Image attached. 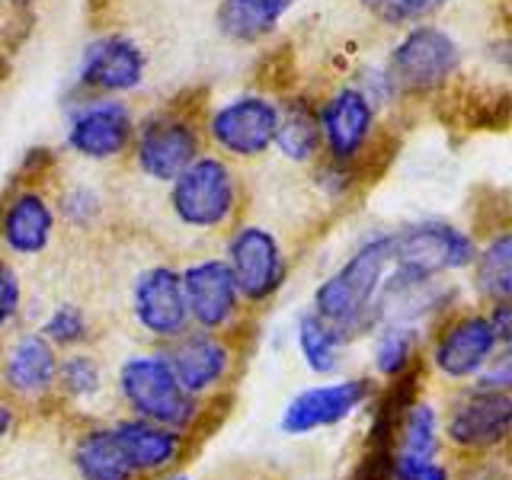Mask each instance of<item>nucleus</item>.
I'll list each match as a JSON object with an SVG mask.
<instances>
[{
    "label": "nucleus",
    "instance_id": "obj_1",
    "mask_svg": "<svg viewBox=\"0 0 512 480\" xmlns=\"http://www.w3.org/2000/svg\"><path fill=\"white\" fill-rule=\"evenodd\" d=\"M391 234L368 237L349 260L317 285L314 314L340 330L346 340L352 333L372 327L378 320V295L384 276L391 272Z\"/></svg>",
    "mask_w": 512,
    "mask_h": 480
},
{
    "label": "nucleus",
    "instance_id": "obj_2",
    "mask_svg": "<svg viewBox=\"0 0 512 480\" xmlns=\"http://www.w3.org/2000/svg\"><path fill=\"white\" fill-rule=\"evenodd\" d=\"M170 186V212L192 231L224 228L240 202V183L231 160L199 154Z\"/></svg>",
    "mask_w": 512,
    "mask_h": 480
},
{
    "label": "nucleus",
    "instance_id": "obj_3",
    "mask_svg": "<svg viewBox=\"0 0 512 480\" xmlns=\"http://www.w3.org/2000/svg\"><path fill=\"white\" fill-rule=\"evenodd\" d=\"M119 391L141 420L176 432L192 426L199 416V400L176 381L167 352H144V356L125 359L119 368Z\"/></svg>",
    "mask_w": 512,
    "mask_h": 480
},
{
    "label": "nucleus",
    "instance_id": "obj_4",
    "mask_svg": "<svg viewBox=\"0 0 512 480\" xmlns=\"http://www.w3.org/2000/svg\"><path fill=\"white\" fill-rule=\"evenodd\" d=\"M461 42L436 23L407 26L388 58V80L397 93H432L442 90L461 71Z\"/></svg>",
    "mask_w": 512,
    "mask_h": 480
},
{
    "label": "nucleus",
    "instance_id": "obj_5",
    "mask_svg": "<svg viewBox=\"0 0 512 480\" xmlns=\"http://www.w3.org/2000/svg\"><path fill=\"white\" fill-rule=\"evenodd\" d=\"M279 128V103L263 93H240L224 100L205 122V132L224 157L256 160L272 151Z\"/></svg>",
    "mask_w": 512,
    "mask_h": 480
},
{
    "label": "nucleus",
    "instance_id": "obj_6",
    "mask_svg": "<svg viewBox=\"0 0 512 480\" xmlns=\"http://www.w3.org/2000/svg\"><path fill=\"white\" fill-rule=\"evenodd\" d=\"M474 253H477L474 237L448 221H416L391 234L394 266L423 279L468 269L474 263Z\"/></svg>",
    "mask_w": 512,
    "mask_h": 480
},
{
    "label": "nucleus",
    "instance_id": "obj_7",
    "mask_svg": "<svg viewBox=\"0 0 512 480\" xmlns=\"http://www.w3.org/2000/svg\"><path fill=\"white\" fill-rule=\"evenodd\" d=\"M320 148L330 157V164L349 167L368 151L378 125L375 100L362 84L336 87L324 103L317 106Z\"/></svg>",
    "mask_w": 512,
    "mask_h": 480
},
{
    "label": "nucleus",
    "instance_id": "obj_8",
    "mask_svg": "<svg viewBox=\"0 0 512 480\" xmlns=\"http://www.w3.org/2000/svg\"><path fill=\"white\" fill-rule=\"evenodd\" d=\"M135 164L154 183H173L202 154V138L192 119L180 112H157L135 125Z\"/></svg>",
    "mask_w": 512,
    "mask_h": 480
},
{
    "label": "nucleus",
    "instance_id": "obj_9",
    "mask_svg": "<svg viewBox=\"0 0 512 480\" xmlns=\"http://www.w3.org/2000/svg\"><path fill=\"white\" fill-rule=\"evenodd\" d=\"M228 269L237 282L240 298L253 304L269 301L285 285V253L279 237L260 224H240L228 237Z\"/></svg>",
    "mask_w": 512,
    "mask_h": 480
},
{
    "label": "nucleus",
    "instance_id": "obj_10",
    "mask_svg": "<svg viewBox=\"0 0 512 480\" xmlns=\"http://www.w3.org/2000/svg\"><path fill=\"white\" fill-rule=\"evenodd\" d=\"M135 116L128 103L112 100V96H100V100H90L80 106L71 122H68V148L71 154L84 157V160H116L128 148H132L135 138Z\"/></svg>",
    "mask_w": 512,
    "mask_h": 480
},
{
    "label": "nucleus",
    "instance_id": "obj_11",
    "mask_svg": "<svg viewBox=\"0 0 512 480\" xmlns=\"http://www.w3.org/2000/svg\"><path fill=\"white\" fill-rule=\"evenodd\" d=\"M144 71H148V58H144L141 45L128 36H119V32H109L84 48L77 80L90 93L119 96L138 90L144 84Z\"/></svg>",
    "mask_w": 512,
    "mask_h": 480
},
{
    "label": "nucleus",
    "instance_id": "obj_12",
    "mask_svg": "<svg viewBox=\"0 0 512 480\" xmlns=\"http://www.w3.org/2000/svg\"><path fill=\"white\" fill-rule=\"evenodd\" d=\"M132 311L141 330L160 340H180L189 330V311L183 298V279L173 266H151L135 279Z\"/></svg>",
    "mask_w": 512,
    "mask_h": 480
},
{
    "label": "nucleus",
    "instance_id": "obj_13",
    "mask_svg": "<svg viewBox=\"0 0 512 480\" xmlns=\"http://www.w3.org/2000/svg\"><path fill=\"white\" fill-rule=\"evenodd\" d=\"M180 279H183L189 324H196L199 330H208V333L231 324L240 304V292H237V282L231 276L228 263L199 260L186 266L180 272Z\"/></svg>",
    "mask_w": 512,
    "mask_h": 480
},
{
    "label": "nucleus",
    "instance_id": "obj_14",
    "mask_svg": "<svg viewBox=\"0 0 512 480\" xmlns=\"http://www.w3.org/2000/svg\"><path fill=\"white\" fill-rule=\"evenodd\" d=\"M500 349L506 346H500V340H496L487 314H464L455 317L448 327H442L436 346H432V365L445 378L461 381L477 375Z\"/></svg>",
    "mask_w": 512,
    "mask_h": 480
},
{
    "label": "nucleus",
    "instance_id": "obj_15",
    "mask_svg": "<svg viewBox=\"0 0 512 480\" xmlns=\"http://www.w3.org/2000/svg\"><path fill=\"white\" fill-rule=\"evenodd\" d=\"M368 391H372V384L365 378H346L336 384H320V388L301 391L282 413V432L304 436V432L343 423L346 416H352L365 404Z\"/></svg>",
    "mask_w": 512,
    "mask_h": 480
},
{
    "label": "nucleus",
    "instance_id": "obj_16",
    "mask_svg": "<svg viewBox=\"0 0 512 480\" xmlns=\"http://www.w3.org/2000/svg\"><path fill=\"white\" fill-rule=\"evenodd\" d=\"M512 397L509 391H471L448 413L445 436L458 448H496L509 436Z\"/></svg>",
    "mask_w": 512,
    "mask_h": 480
},
{
    "label": "nucleus",
    "instance_id": "obj_17",
    "mask_svg": "<svg viewBox=\"0 0 512 480\" xmlns=\"http://www.w3.org/2000/svg\"><path fill=\"white\" fill-rule=\"evenodd\" d=\"M55 234V208L39 189H20L0 212V240L16 256H39Z\"/></svg>",
    "mask_w": 512,
    "mask_h": 480
},
{
    "label": "nucleus",
    "instance_id": "obj_18",
    "mask_svg": "<svg viewBox=\"0 0 512 480\" xmlns=\"http://www.w3.org/2000/svg\"><path fill=\"white\" fill-rule=\"evenodd\" d=\"M167 359L173 365L176 381H180L192 397H199L205 391H212L215 384L228 375L231 349L224 346L215 333L199 330V333H183L176 349L167 352Z\"/></svg>",
    "mask_w": 512,
    "mask_h": 480
},
{
    "label": "nucleus",
    "instance_id": "obj_19",
    "mask_svg": "<svg viewBox=\"0 0 512 480\" xmlns=\"http://www.w3.org/2000/svg\"><path fill=\"white\" fill-rule=\"evenodd\" d=\"M58 356L42 333H20L4 356V381L13 394L39 397L55 384Z\"/></svg>",
    "mask_w": 512,
    "mask_h": 480
},
{
    "label": "nucleus",
    "instance_id": "obj_20",
    "mask_svg": "<svg viewBox=\"0 0 512 480\" xmlns=\"http://www.w3.org/2000/svg\"><path fill=\"white\" fill-rule=\"evenodd\" d=\"M112 436L122 445L128 464L144 474L170 468V464L180 458V448H183L180 432L170 426L151 423V420H141V416L138 420H122L112 429Z\"/></svg>",
    "mask_w": 512,
    "mask_h": 480
},
{
    "label": "nucleus",
    "instance_id": "obj_21",
    "mask_svg": "<svg viewBox=\"0 0 512 480\" xmlns=\"http://www.w3.org/2000/svg\"><path fill=\"white\" fill-rule=\"evenodd\" d=\"M295 4L298 0H221L215 23L224 39L253 45L272 36Z\"/></svg>",
    "mask_w": 512,
    "mask_h": 480
},
{
    "label": "nucleus",
    "instance_id": "obj_22",
    "mask_svg": "<svg viewBox=\"0 0 512 480\" xmlns=\"http://www.w3.org/2000/svg\"><path fill=\"white\" fill-rule=\"evenodd\" d=\"M74 468L80 480H135V468L128 464L122 445L112 429H90L74 448Z\"/></svg>",
    "mask_w": 512,
    "mask_h": 480
},
{
    "label": "nucleus",
    "instance_id": "obj_23",
    "mask_svg": "<svg viewBox=\"0 0 512 480\" xmlns=\"http://www.w3.org/2000/svg\"><path fill=\"white\" fill-rule=\"evenodd\" d=\"M272 148H279L282 157L295 160V164H311V160L324 151L320 148V125L317 109L308 103H282L279 106V128Z\"/></svg>",
    "mask_w": 512,
    "mask_h": 480
},
{
    "label": "nucleus",
    "instance_id": "obj_24",
    "mask_svg": "<svg viewBox=\"0 0 512 480\" xmlns=\"http://www.w3.org/2000/svg\"><path fill=\"white\" fill-rule=\"evenodd\" d=\"M474 282L477 292L490 301H509L512 295V234L496 231L487 247L474 253Z\"/></svg>",
    "mask_w": 512,
    "mask_h": 480
},
{
    "label": "nucleus",
    "instance_id": "obj_25",
    "mask_svg": "<svg viewBox=\"0 0 512 480\" xmlns=\"http://www.w3.org/2000/svg\"><path fill=\"white\" fill-rule=\"evenodd\" d=\"M346 343V336L330 327L324 317H317L314 311L298 317V349L311 372L327 375L340 365V349Z\"/></svg>",
    "mask_w": 512,
    "mask_h": 480
},
{
    "label": "nucleus",
    "instance_id": "obj_26",
    "mask_svg": "<svg viewBox=\"0 0 512 480\" xmlns=\"http://www.w3.org/2000/svg\"><path fill=\"white\" fill-rule=\"evenodd\" d=\"M439 452V416L429 404H413L407 410L400 445L394 461H436Z\"/></svg>",
    "mask_w": 512,
    "mask_h": 480
},
{
    "label": "nucleus",
    "instance_id": "obj_27",
    "mask_svg": "<svg viewBox=\"0 0 512 480\" xmlns=\"http://www.w3.org/2000/svg\"><path fill=\"white\" fill-rule=\"evenodd\" d=\"M413 349H416V333L410 324H384L372 349L378 375L397 378L400 372H407V365L413 362Z\"/></svg>",
    "mask_w": 512,
    "mask_h": 480
},
{
    "label": "nucleus",
    "instance_id": "obj_28",
    "mask_svg": "<svg viewBox=\"0 0 512 480\" xmlns=\"http://www.w3.org/2000/svg\"><path fill=\"white\" fill-rule=\"evenodd\" d=\"M362 4L375 13V20L384 26L407 29L416 23H426L429 16L442 13L452 0H362Z\"/></svg>",
    "mask_w": 512,
    "mask_h": 480
},
{
    "label": "nucleus",
    "instance_id": "obj_29",
    "mask_svg": "<svg viewBox=\"0 0 512 480\" xmlns=\"http://www.w3.org/2000/svg\"><path fill=\"white\" fill-rule=\"evenodd\" d=\"M55 381L61 384V391L68 394V397L87 400V397H93L96 391L103 388L100 362H96L93 356H84V352H77V356H68L64 362H58Z\"/></svg>",
    "mask_w": 512,
    "mask_h": 480
},
{
    "label": "nucleus",
    "instance_id": "obj_30",
    "mask_svg": "<svg viewBox=\"0 0 512 480\" xmlns=\"http://www.w3.org/2000/svg\"><path fill=\"white\" fill-rule=\"evenodd\" d=\"M87 314L74 308V304H61V308H55L52 314H48L45 327H42V336L52 346H71V343H80L87 340Z\"/></svg>",
    "mask_w": 512,
    "mask_h": 480
},
{
    "label": "nucleus",
    "instance_id": "obj_31",
    "mask_svg": "<svg viewBox=\"0 0 512 480\" xmlns=\"http://www.w3.org/2000/svg\"><path fill=\"white\" fill-rule=\"evenodd\" d=\"M100 212H103V202L90 186H74L61 196V215L71 224H77V228L93 224L96 218H100Z\"/></svg>",
    "mask_w": 512,
    "mask_h": 480
},
{
    "label": "nucleus",
    "instance_id": "obj_32",
    "mask_svg": "<svg viewBox=\"0 0 512 480\" xmlns=\"http://www.w3.org/2000/svg\"><path fill=\"white\" fill-rule=\"evenodd\" d=\"M20 298H23L20 276L13 272V266L0 263V330H4L16 317V311H20Z\"/></svg>",
    "mask_w": 512,
    "mask_h": 480
},
{
    "label": "nucleus",
    "instance_id": "obj_33",
    "mask_svg": "<svg viewBox=\"0 0 512 480\" xmlns=\"http://www.w3.org/2000/svg\"><path fill=\"white\" fill-rule=\"evenodd\" d=\"M512 384V359L509 352H496V356L477 372L480 391H509Z\"/></svg>",
    "mask_w": 512,
    "mask_h": 480
},
{
    "label": "nucleus",
    "instance_id": "obj_34",
    "mask_svg": "<svg viewBox=\"0 0 512 480\" xmlns=\"http://www.w3.org/2000/svg\"><path fill=\"white\" fill-rule=\"evenodd\" d=\"M394 480H448L439 461H391Z\"/></svg>",
    "mask_w": 512,
    "mask_h": 480
},
{
    "label": "nucleus",
    "instance_id": "obj_35",
    "mask_svg": "<svg viewBox=\"0 0 512 480\" xmlns=\"http://www.w3.org/2000/svg\"><path fill=\"white\" fill-rule=\"evenodd\" d=\"M487 320H490V327L496 333V340H500V346H509L512 343V304L509 301H493Z\"/></svg>",
    "mask_w": 512,
    "mask_h": 480
},
{
    "label": "nucleus",
    "instance_id": "obj_36",
    "mask_svg": "<svg viewBox=\"0 0 512 480\" xmlns=\"http://www.w3.org/2000/svg\"><path fill=\"white\" fill-rule=\"evenodd\" d=\"M10 426H13V413H10V407H7V404H0V439L7 436Z\"/></svg>",
    "mask_w": 512,
    "mask_h": 480
},
{
    "label": "nucleus",
    "instance_id": "obj_37",
    "mask_svg": "<svg viewBox=\"0 0 512 480\" xmlns=\"http://www.w3.org/2000/svg\"><path fill=\"white\" fill-rule=\"evenodd\" d=\"M170 480H189V477H186V474H173Z\"/></svg>",
    "mask_w": 512,
    "mask_h": 480
}]
</instances>
